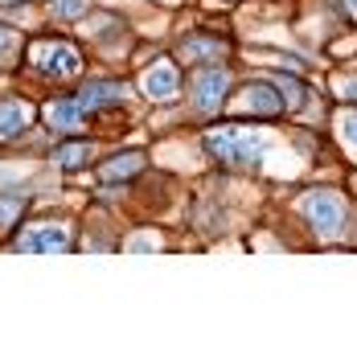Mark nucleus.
Segmentation results:
<instances>
[{
    "label": "nucleus",
    "instance_id": "nucleus-19",
    "mask_svg": "<svg viewBox=\"0 0 357 361\" xmlns=\"http://www.w3.org/2000/svg\"><path fill=\"white\" fill-rule=\"evenodd\" d=\"M345 94H349V99H357V78L349 82V87H345Z\"/></svg>",
    "mask_w": 357,
    "mask_h": 361
},
{
    "label": "nucleus",
    "instance_id": "nucleus-15",
    "mask_svg": "<svg viewBox=\"0 0 357 361\" xmlns=\"http://www.w3.org/2000/svg\"><path fill=\"white\" fill-rule=\"evenodd\" d=\"M90 0H54V17L58 21H78L83 13H87Z\"/></svg>",
    "mask_w": 357,
    "mask_h": 361
},
{
    "label": "nucleus",
    "instance_id": "nucleus-1",
    "mask_svg": "<svg viewBox=\"0 0 357 361\" xmlns=\"http://www.w3.org/2000/svg\"><path fill=\"white\" fill-rule=\"evenodd\" d=\"M205 148L226 169H259V160H263V140L243 128H214L205 135Z\"/></svg>",
    "mask_w": 357,
    "mask_h": 361
},
{
    "label": "nucleus",
    "instance_id": "nucleus-17",
    "mask_svg": "<svg viewBox=\"0 0 357 361\" xmlns=\"http://www.w3.org/2000/svg\"><path fill=\"white\" fill-rule=\"evenodd\" d=\"M341 135H345V144H353L357 148V111L341 119Z\"/></svg>",
    "mask_w": 357,
    "mask_h": 361
},
{
    "label": "nucleus",
    "instance_id": "nucleus-12",
    "mask_svg": "<svg viewBox=\"0 0 357 361\" xmlns=\"http://www.w3.org/2000/svg\"><path fill=\"white\" fill-rule=\"evenodd\" d=\"M90 160V144H62V148H54V164L58 169H83Z\"/></svg>",
    "mask_w": 357,
    "mask_h": 361
},
{
    "label": "nucleus",
    "instance_id": "nucleus-13",
    "mask_svg": "<svg viewBox=\"0 0 357 361\" xmlns=\"http://www.w3.org/2000/svg\"><path fill=\"white\" fill-rule=\"evenodd\" d=\"M21 128H25L21 103H0V140H13V135H21Z\"/></svg>",
    "mask_w": 357,
    "mask_h": 361
},
{
    "label": "nucleus",
    "instance_id": "nucleus-16",
    "mask_svg": "<svg viewBox=\"0 0 357 361\" xmlns=\"http://www.w3.org/2000/svg\"><path fill=\"white\" fill-rule=\"evenodd\" d=\"M275 82H279V90H284L288 107H304V87H300L296 78H288V74H275Z\"/></svg>",
    "mask_w": 357,
    "mask_h": 361
},
{
    "label": "nucleus",
    "instance_id": "nucleus-6",
    "mask_svg": "<svg viewBox=\"0 0 357 361\" xmlns=\"http://www.w3.org/2000/svg\"><path fill=\"white\" fill-rule=\"evenodd\" d=\"M66 247L70 238L58 226H37V230H25V238H17V250H66Z\"/></svg>",
    "mask_w": 357,
    "mask_h": 361
},
{
    "label": "nucleus",
    "instance_id": "nucleus-5",
    "mask_svg": "<svg viewBox=\"0 0 357 361\" xmlns=\"http://www.w3.org/2000/svg\"><path fill=\"white\" fill-rule=\"evenodd\" d=\"M243 107H246L250 115L275 119V115L284 111V99H279V90L271 87V82H246V90H243Z\"/></svg>",
    "mask_w": 357,
    "mask_h": 361
},
{
    "label": "nucleus",
    "instance_id": "nucleus-22",
    "mask_svg": "<svg viewBox=\"0 0 357 361\" xmlns=\"http://www.w3.org/2000/svg\"><path fill=\"white\" fill-rule=\"evenodd\" d=\"M353 189H357V177H353Z\"/></svg>",
    "mask_w": 357,
    "mask_h": 361
},
{
    "label": "nucleus",
    "instance_id": "nucleus-14",
    "mask_svg": "<svg viewBox=\"0 0 357 361\" xmlns=\"http://www.w3.org/2000/svg\"><path fill=\"white\" fill-rule=\"evenodd\" d=\"M25 193H0V230H8V226L17 222V214L25 209Z\"/></svg>",
    "mask_w": 357,
    "mask_h": 361
},
{
    "label": "nucleus",
    "instance_id": "nucleus-20",
    "mask_svg": "<svg viewBox=\"0 0 357 361\" xmlns=\"http://www.w3.org/2000/svg\"><path fill=\"white\" fill-rule=\"evenodd\" d=\"M353 17H357V0H353Z\"/></svg>",
    "mask_w": 357,
    "mask_h": 361
},
{
    "label": "nucleus",
    "instance_id": "nucleus-8",
    "mask_svg": "<svg viewBox=\"0 0 357 361\" xmlns=\"http://www.w3.org/2000/svg\"><path fill=\"white\" fill-rule=\"evenodd\" d=\"M78 119H83L78 99H54V103L45 107V123H49L54 132H74V128H78Z\"/></svg>",
    "mask_w": 357,
    "mask_h": 361
},
{
    "label": "nucleus",
    "instance_id": "nucleus-9",
    "mask_svg": "<svg viewBox=\"0 0 357 361\" xmlns=\"http://www.w3.org/2000/svg\"><path fill=\"white\" fill-rule=\"evenodd\" d=\"M144 90L152 94V99H173L177 94V70L173 62H157V66L144 74Z\"/></svg>",
    "mask_w": 357,
    "mask_h": 361
},
{
    "label": "nucleus",
    "instance_id": "nucleus-7",
    "mask_svg": "<svg viewBox=\"0 0 357 361\" xmlns=\"http://www.w3.org/2000/svg\"><path fill=\"white\" fill-rule=\"evenodd\" d=\"M230 45L222 37H210V33H198V37H185L181 42V58H193V62H210V58H226Z\"/></svg>",
    "mask_w": 357,
    "mask_h": 361
},
{
    "label": "nucleus",
    "instance_id": "nucleus-10",
    "mask_svg": "<svg viewBox=\"0 0 357 361\" xmlns=\"http://www.w3.org/2000/svg\"><path fill=\"white\" fill-rule=\"evenodd\" d=\"M128 90L119 87V82H87L83 87V94H78V107H83V115L95 111V107H107L111 99H123Z\"/></svg>",
    "mask_w": 357,
    "mask_h": 361
},
{
    "label": "nucleus",
    "instance_id": "nucleus-2",
    "mask_svg": "<svg viewBox=\"0 0 357 361\" xmlns=\"http://www.w3.org/2000/svg\"><path fill=\"white\" fill-rule=\"evenodd\" d=\"M300 209H304L308 226H313L320 238L341 234L345 222H349V209H345V202H341V193H333V189H313V193H304Z\"/></svg>",
    "mask_w": 357,
    "mask_h": 361
},
{
    "label": "nucleus",
    "instance_id": "nucleus-18",
    "mask_svg": "<svg viewBox=\"0 0 357 361\" xmlns=\"http://www.w3.org/2000/svg\"><path fill=\"white\" fill-rule=\"evenodd\" d=\"M8 42H13V33H8V29H0V54L8 49Z\"/></svg>",
    "mask_w": 357,
    "mask_h": 361
},
{
    "label": "nucleus",
    "instance_id": "nucleus-4",
    "mask_svg": "<svg viewBox=\"0 0 357 361\" xmlns=\"http://www.w3.org/2000/svg\"><path fill=\"white\" fill-rule=\"evenodd\" d=\"M33 62H37V70L42 74H54V78H70V74H78L83 70V62H78V49L74 45H37L33 49Z\"/></svg>",
    "mask_w": 357,
    "mask_h": 361
},
{
    "label": "nucleus",
    "instance_id": "nucleus-3",
    "mask_svg": "<svg viewBox=\"0 0 357 361\" xmlns=\"http://www.w3.org/2000/svg\"><path fill=\"white\" fill-rule=\"evenodd\" d=\"M226 90H230V74H226L222 66L210 62L205 70L193 74V82H189V99H193V107H198L201 115H214L226 103Z\"/></svg>",
    "mask_w": 357,
    "mask_h": 361
},
{
    "label": "nucleus",
    "instance_id": "nucleus-21",
    "mask_svg": "<svg viewBox=\"0 0 357 361\" xmlns=\"http://www.w3.org/2000/svg\"><path fill=\"white\" fill-rule=\"evenodd\" d=\"M0 4H13V0H0Z\"/></svg>",
    "mask_w": 357,
    "mask_h": 361
},
{
    "label": "nucleus",
    "instance_id": "nucleus-11",
    "mask_svg": "<svg viewBox=\"0 0 357 361\" xmlns=\"http://www.w3.org/2000/svg\"><path fill=\"white\" fill-rule=\"evenodd\" d=\"M144 169V152H119L103 164V180H128Z\"/></svg>",
    "mask_w": 357,
    "mask_h": 361
}]
</instances>
